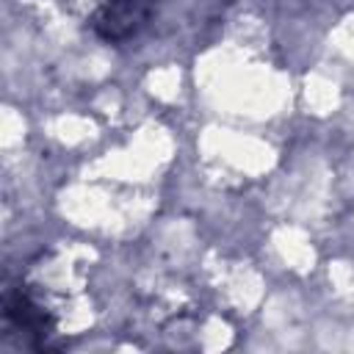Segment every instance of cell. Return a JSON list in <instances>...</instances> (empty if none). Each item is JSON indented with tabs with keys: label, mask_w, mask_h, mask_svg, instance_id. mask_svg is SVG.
<instances>
[{
	"label": "cell",
	"mask_w": 354,
	"mask_h": 354,
	"mask_svg": "<svg viewBox=\"0 0 354 354\" xmlns=\"http://www.w3.org/2000/svg\"><path fill=\"white\" fill-rule=\"evenodd\" d=\"M155 0H108L102 3L94 17L91 28L105 41H122L138 33V28L147 22Z\"/></svg>",
	"instance_id": "1"
},
{
	"label": "cell",
	"mask_w": 354,
	"mask_h": 354,
	"mask_svg": "<svg viewBox=\"0 0 354 354\" xmlns=\"http://www.w3.org/2000/svg\"><path fill=\"white\" fill-rule=\"evenodd\" d=\"M3 307H6L3 310L6 321L28 335V346L44 348V337L53 335V318L41 307H36L25 290H8L3 299Z\"/></svg>",
	"instance_id": "2"
}]
</instances>
